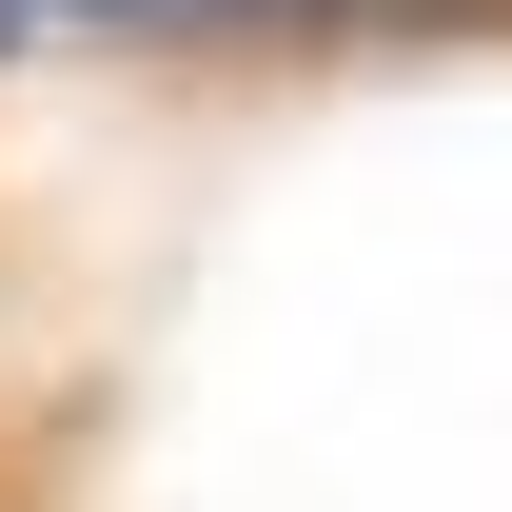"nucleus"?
I'll return each instance as SVG.
<instances>
[{"mask_svg":"<svg viewBox=\"0 0 512 512\" xmlns=\"http://www.w3.org/2000/svg\"><path fill=\"white\" fill-rule=\"evenodd\" d=\"M0 20H197V0H0Z\"/></svg>","mask_w":512,"mask_h":512,"instance_id":"obj_1","label":"nucleus"}]
</instances>
